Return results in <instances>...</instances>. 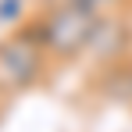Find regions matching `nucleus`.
<instances>
[{
  "instance_id": "obj_1",
  "label": "nucleus",
  "mask_w": 132,
  "mask_h": 132,
  "mask_svg": "<svg viewBox=\"0 0 132 132\" xmlns=\"http://www.w3.org/2000/svg\"><path fill=\"white\" fill-rule=\"evenodd\" d=\"M43 18V43L46 54L57 57V61H75L82 50H89L93 43V32H96V22L100 14H93L86 7H79L75 0H61L54 4Z\"/></svg>"
},
{
  "instance_id": "obj_2",
  "label": "nucleus",
  "mask_w": 132,
  "mask_h": 132,
  "mask_svg": "<svg viewBox=\"0 0 132 132\" xmlns=\"http://www.w3.org/2000/svg\"><path fill=\"white\" fill-rule=\"evenodd\" d=\"M46 46L29 39L25 32H14L7 39H0V93L4 96H18L36 89L46 79Z\"/></svg>"
},
{
  "instance_id": "obj_3",
  "label": "nucleus",
  "mask_w": 132,
  "mask_h": 132,
  "mask_svg": "<svg viewBox=\"0 0 132 132\" xmlns=\"http://www.w3.org/2000/svg\"><path fill=\"white\" fill-rule=\"evenodd\" d=\"M75 4H79V7H86V11H93V14H100V18H104V14H114V11H118V7H121L125 0H75Z\"/></svg>"
},
{
  "instance_id": "obj_4",
  "label": "nucleus",
  "mask_w": 132,
  "mask_h": 132,
  "mask_svg": "<svg viewBox=\"0 0 132 132\" xmlns=\"http://www.w3.org/2000/svg\"><path fill=\"white\" fill-rule=\"evenodd\" d=\"M22 14H25V0H0V25L18 22Z\"/></svg>"
}]
</instances>
